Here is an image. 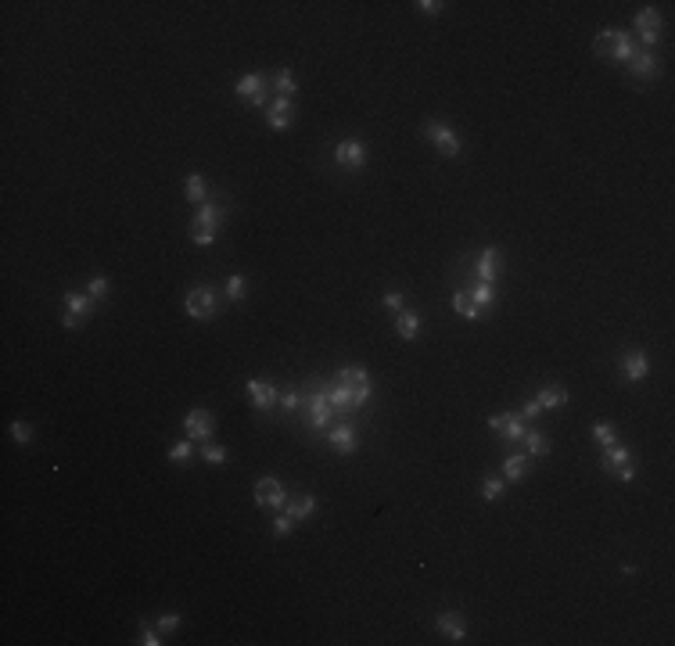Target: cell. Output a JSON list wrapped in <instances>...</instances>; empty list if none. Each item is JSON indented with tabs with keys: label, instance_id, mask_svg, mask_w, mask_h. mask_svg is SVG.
I'll return each instance as SVG.
<instances>
[{
	"label": "cell",
	"instance_id": "b9f144b4",
	"mask_svg": "<svg viewBox=\"0 0 675 646\" xmlns=\"http://www.w3.org/2000/svg\"><path fill=\"white\" fill-rule=\"evenodd\" d=\"M280 406H284V413H295V409L302 406V395H298V391H284V399H280Z\"/></svg>",
	"mask_w": 675,
	"mask_h": 646
},
{
	"label": "cell",
	"instance_id": "4fadbf2b",
	"mask_svg": "<svg viewBox=\"0 0 675 646\" xmlns=\"http://www.w3.org/2000/svg\"><path fill=\"white\" fill-rule=\"evenodd\" d=\"M636 29H639V40L643 43H657V33H661V14H657L654 8H643L639 14H636Z\"/></svg>",
	"mask_w": 675,
	"mask_h": 646
},
{
	"label": "cell",
	"instance_id": "8fae6325",
	"mask_svg": "<svg viewBox=\"0 0 675 646\" xmlns=\"http://www.w3.org/2000/svg\"><path fill=\"white\" fill-rule=\"evenodd\" d=\"M489 428L496 431V435H503V438H510V442H521L525 438V420L521 417H514V413H496V417H489Z\"/></svg>",
	"mask_w": 675,
	"mask_h": 646
},
{
	"label": "cell",
	"instance_id": "7402d4cb",
	"mask_svg": "<svg viewBox=\"0 0 675 646\" xmlns=\"http://www.w3.org/2000/svg\"><path fill=\"white\" fill-rule=\"evenodd\" d=\"M284 507H288V514L295 517V521H306V517L317 514V499H312V496H295V499L284 503Z\"/></svg>",
	"mask_w": 675,
	"mask_h": 646
},
{
	"label": "cell",
	"instance_id": "d4e9b609",
	"mask_svg": "<svg viewBox=\"0 0 675 646\" xmlns=\"http://www.w3.org/2000/svg\"><path fill=\"white\" fill-rule=\"evenodd\" d=\"M183 194H187V201H191V205H205V180H201L198 176V172H191V176H187V183H183Z\"/></svg>",
	"mask_w": 675,
	"mask_h": 646
},
{
	"label": "cell",
	"instance_id": "ba28073f",
	"mask_svg": "<svg viewBox=\"0 0 675 646\" xmlns=\"http://www.w3.org/2000/svg\"><path fill=\"white\" fill-rule=\"evenodd\" d=\"M90 309H93V298L90 295H80V291H65V323L69 330H76L87 316H90Z\"/></svg>",
	"mask_w": 675,
	"mask_h": 646
},
{
	"label": "cell",
	"instance_id": "f6af8a7d",
	"mask_svg": "<svg viewBox=\"0 0 675 646\" xmlns=\"http://www.w3.org/2000/svg\"><path fill=\"white\" fill-rule=\"evenodd\" d=\"M420 14H438V11H442V4H438V0H420Z\"/></svg>",
	"mask_w": 675,
	"mask_h": 646
},
{
	"label": "cell",
	"instance_id": "d6986e66",
	"mask_svg": "<svg viewBox=\"0 0 675 646\" xmlns=\"http://www.w3.org/2000/svg\"><path fill=\"white\" fill-rule=\"evenodd\" d=\"M435 625H438V632H442L446 639H453V643H464V639H467L464 621L457 618V614H449V610H446V614H438V621H435Z\"/></svg>",
	"mask_w": 675,
	"mask_h": 646
},
{
	"label": "cell",
	"instance_id": "e0dca14e",
	"mask_svg": "<svg viewBox=\"0 0 675 646\" xmlns=\"http://www.w3.org/2000/svg\"><path fill=\"white\" fill-rule=\"evenodd\" d=\"M309 420H312V428H331V420H334V406L327 402V395L323 391H317V395L309 399Z\"/></svg>",
	"mask_w": 675,
	"mask_h": 646
},
{
	"label": "cell",
	"instance_id": "8992f818",
	"mask_svg": "<svg viewBox=\"0 0 675 646\" xmlns=\"http://www.w3.org/2000/svg\"><path fill=\"white\" fill-rule=\"evenodd\" d=\"M255 503L262 510H280L288 503V488L280 485V478H259L255 485Z\"/></svg>",
	"mask_w": 675,
	"mask_h": 646
},
{
	"label": "cell",
	"instance_id": "d590c367",
	"mask_svg": "<svg viewBox=\"0 0 675 646\" xmlns=\"http://www.w3.org/2000/svg\"><path fill=\"white\" fill-rule=\"evenodd\" d=\"M201 456H205V463H227V460H230V452H227L223 446H212V442H205Z\"/></svg>",
	"mask_w": 675,
	"mask_h": 646
},
{
	"label": "cell",
	"instance_id": "f1b7e54d",
	"mask_svg": "<svg viewBox=\"0 0 675 646\" xmlns=\"http://www.w3.org/2000/svg\"><path fill=\"white\" fill-rule=\"evenodd\" d=\"M327 395V402L334 406V413H341V409H352V391L345 388V384H338V388H331V391H323Z\"/></svg>",
	"mask_w": 675,
	"mask_h": 646
},
{
	"label": "cell",
	"instance_id": "30bf717a",
	"mask_svg": "<svg viewBox=\"0 0 675 646\" xmlns=\"http://www.w3.org/2000/svg\"><path fill=\"white\" fill-rule=\"evenodd\" d=\"M238 97L244 101V104H266V80L259 72H248V76H241L238 80Z\"/></svg>",
	"mask_w": 675,
	"mask_h": 646
},
{
	"label": "cell",
	"instance_id": "8d00e7d4",
	"mask_svg": "<svg viewBox=\"0 0 675 646\" xmlns=\"http://www.w3.org/2000/svg\"><path fill=\"white\" fill-rule=\"evenodd\" d=\"M191 452H194V442L187 438V442H176V446L169 449V460L172 463H183V460H191Z\"/></svg>",
	"mask_w": 675,
	"mask_h": 646
},
{
	"label": "cell",
	"instance_id": "ffe728a7",
	"mask_svg": "<svg viewBox=\"0 0 675 646\" xmlns=\"http://www.w3.org/2000/svg\"><path fill=\"white\" fill-rule=\"evenodd\" d=\"M629 69H632V76H639V80H650V76L661 72V65H657V58H654L650 51L632 54V58H629Z\"/></svg>",
	"mask_w": 675,
	"mask_h": 646
},
{
	"label": "cell",
	"instance_id": "52a82bcc",
	"mask_svg": "<svg viewBox=\"0 0 675 646\" xmlns=\"http://www.w3.org/2000/svg\"><path fill=\"white\" fill-rule=\"evenodd\" d=\"M334 162H338V165H345V169H363V165H367V144H363V140H356V137L338 140V148H334Z\"/></svg>",
	"mask_w": 675,
	"mask_h": 646
},
{
	"label": "cell",
	"instance_id": "60d3db41",
	"mask_svg": "<svg viewBox=\"0 0 675 646\" xmlns=\"http://www.w3.org/2000/svg\"><path fill=\"white\" fill-rule=\"evenodd\" d=\"M104 291H108V277H93V280L87 284V295H90V298H104Z\"/></svg>",
	"mask_w": 675,
	"mask_h": 646
},
{
	"label": "cell",
	"instance_id": "5bb4252c",
	"mask_svg": "<svg viewBox=\"0 0 675 646\" xmlns=\"http://www.w3.org/2000/svg\"><path fill=\"white\" fill-rule=\"evenodd\" d=\"M327 442H331V449H338V452H345V456L356 452V446H359L352 424H334V428L327 431Z\"/></svg>",
	"mask_w": 675,
	"mask_h": 646
},
{
	"label": "cell",
	"instance_id": "5b68a950",
	"mask_svg": "<svg viewBox=\"0 0 675 646\" xmlns=\"http://www.w3.org/2000/svg\"><path fill=\"white\" fill-rule=\"evenodd\" d=\"M600 463H604L615 478H621V481H632V474H636V467H632V452H629V449H621L618 442L604 449V460H600Z\"/></svg>",
	"mask_w": 675,
	"mask_h": 646
},
{
	"label": "cell",
	"instance_id": "3957f363",
	"mask_svg": "<svg viewBox=\"0 0 675 646\" xmlns=\"http://www.w3.org/2000/svg\"><path fill=\"white\" fill-rule=\"evenodd\" d=\"M183 309H187L191 320H209L216 312V288H205V284H201V288H191L183 298Z\"/></svg>",
	"mask_w": 675,
	"mask_h": 646
},
{
	"label": "cell",
	"instance_id": "1f68e13d",
	"mask_svg": "<svg viewBox=\"0 0 675 646\" xmlns=\"http://www.w3.org/2000/svg\"><path fill=\"white\" fill-rule=\"evenodd\" d=\"M277 97H291V93L298 90V83H295V76H291V69H280L277 72Z\"/></svg>",
	"mask_w": 675,
	"mask_h": 646
},
{
	"label": "cell",
	"instance_id": "7a4b0ae2",
	"mask_svg": "<svg viewBox=\"0 0 675 646\" xmlns=\"http://www.w3.org/2000/svg\"><path fill=\"white\" fill-rule=\"evenodd\" d=\"M596 54H604L610 61H629L636 54V47H632V40L625 36L621 29H604V33L596 36Z\"/></svg>",
	"mask_w": 675,
	"mask_h": 646
},
{
	"label": "cell",
	"instance_id": "9a60e30c",
	"mask_svg": "<svg viewBox=\"0 0 675 646\" xmlns=\"http://www.w3.org/2000/svg\"><path fill=\"white\" fill-rule=\"evenodd\" d=\"M291 112H295V104H291V97H277L273 104H270V112H266V122H270V130H277V133H284L288 126H291Z\"/></svg>",
	"mask_w": 675,
	"mask_h": 646
},
{
	"label": "cell",
	"instance_id": "cb8c5ba5",
	"mask_svg": "<svg viewBox=\"0 0 675 646\" xmlns=\"http://www.w3.org/2000/svg\"><path fill=\"white\" fill-rule=\"evenodd\" d=\"M525 474H528V456H521V452L507 456V460H503V478L507 481H521Z\"/></svg>",
	"mask_w": 675,
	"mask_h": 646
},
{
	"label": "cell",
	"instance_id": "7bdbcfd3",
	"mask_svg": "<svg viewBox=\"0 0 675 646\" xmlns=\"http://www.w3.org/2000/svg\"><path fill=\"white\" fill-rule=\"evenodd\" d=\"M542 413V406L536 402V399H528L525 406H521V420H531V417H539Z\"/></svg>",
	"mask_w": 675,
	"mask_h": 646
},
{
	"label": "cell",
	"instance_id": "9c48e42d",
	"mask_svg": "<svg viewBox=\"0 0 675 646\" xmlns=\"http://www.w3.org/2000/svg\"><path fill=\"white\" fill-rule=\"evenodd\" d=\"M424 133H428L431 144L442 154H449V159H457V154H460V137L453 133L446 122H428V126H424Z\"/></svg>",
	"mask_w": 675,
	"mask_h": 646
},
{
	"label": "cell",
	"instance_id": "74e56055",
	"mask_svg": "<svg viewBox=\"0 0 675 646\" xmlns=\"http://www.w3.org/2000/svg\"><path fill=\"white\" fill-rule=\"evenodd\" d=\"M11 438H14L19 446H25L29 438H33V428H29V424H22V420H14V424H11Z\"/></svg>",
	"mask_w": 675,
	"mask_h": 646
},
{
	"label": "cell",
	"instance_id": "2e32d148",
	"mask_svg": "<svg viewBox=\"0 0 675 646\" xmlns=\"http://www.w3.org/2000/svg\"><path fill=\"white\" fill-rule=\"evenodd\" d=\"M621 373H625V381H643V377L650 373V363H647V356H643L639 349H632V352H625V359H621Z\"/></svg>",
	"mask_w": 675,
	"mask_h": 646
},
{
	"label": "cell",
	"instance_id": "484cf974",
	"mask_svg": "<svg viewBox=\"0 0 675 646\" xmlns=\"http://www.w3.org/2000/svg\"><path fill=\"white\" fill-rule=\"evenodd\" d=\"M536 402H539L542 409H557V406H564V402H568V391L549 384V388H542V391H539V399H536Z\"/></svg>",
	"mask_w": 675,
	"mask_h": 646
},
{
	"label": "cell",
	"instance_id": "44dd1931",
	"mask_svg": "<svg viewBox=\"0 0 675 646\" xmlns=\"http://www.w3.org/2000/svg\"><path fill=\"white\" fill-rule=\"evenodd\" d=\"M496 273H499V248H485L481 259H478V280L492 284Z\"/></svg>",
	"mask_w": 675,
	"mask_h": 646
},
{
	"label": "cell",
	"instance_id": "4dcf8cb0",
	"mask_svg": "<svg viewBox=\"0 0 675 646\" xmlns=\"http://www.w3.org/2000/svg\"><path fill=\"white\" fill-rule=\"evenodd\" d=\"M363 381H370L363 367H341V370H338V384H345V388H352V384H363Z\"/></svg>",
	"mask_w": 675,
	"mask_h": 646
},
{
	"label": "cell",
	"instance_id": "e575fe53",
	"mask_svg": "<svg viewBox=\"0 0 675 646\" xmlns=\"http://www.w3.org/2000/svg\"><path fill=\"white\" fill-rule=\"evenodd\" d=\"M298 521H295V517L291 514H280L277 517V521H273V539H288V535H291V528H295Z\"/></svg>",
	"mask_w": 675,
	"mask_h": 646
},
{
	"label": "cell",
	"instance_id": "603a6c76",
	"mask_svg": "<svg viewBox=\"0 0 675 646\" xmlns=\"http://www.w3.org/2000/svg\"><path fill=\"white\" fill-rule=\"evenodd\" d=\"M453 309H457L464 320H478L481 316V309H478L474 298H470V291H457V295H453Z\"/></svg>",
	"mask_w": 675,
	"mask_h": 646
},
{
	"label": "cell",
	"instance_id": "f546056e",
	"mask_svg": "<svg viewBox=\"0 0 675 646\" xmlns=\"http://www.w3.org/2000/svg\"><path fill=\"white\" fill-rule=\"evenodd\" d=\"M470 298H474V302H478V309H489V305L496 302V291H492V284L478 280L474 288H470Z\"/></svg>",
	"mask_w": 675,
	"mask_h": 646
},
{
	"label": "cell",
	"instance_id": "ee69618b",
	"mask_svg": "<svg viewBox=\"0 0 675 646\" xmlns=\"http://www.w3.org/2000/svg\"><path fill=\"white\" fill-rule=\"evenodd\" d=\"M385 305L399 312V309H402V295H399V291H385Z\"/></svg>",
	"mask_w": 675,
	"mask_h": 646
},
{
	"label": "cell",
	"instance_id": "7c38bea8",
	"mask_svg": "<svg viewBox=\"0 0 675 646\" xmlns=\"http://www.w3.org/2000/svg\"><path fill=\"white\" fill-rule=\"evenodd\" d=\"M248 399H252V406H255V409L270 413V409L280 402V391H277L270 381H248Z\"/></svg>",
	"mask_w": 675,
	"mask_h": 646
},
{
	"label": "cell",
	"instance_id": "277c9868",
	"mask_svg": "<svg viewBox=\"0 0 675 646\" xmlns=\"http://www.w3.org/2000/svg\"><path fill=\"white\" fill-rule=\"evenodd\" d=\"M183 431H187V438L191 442H212V435H216V420H212V413L209 409H191V413L183 417Z\"/></svg>",
	"mask_w": 675,
	"mask_h": 646
},
{
	"label": "cell",
	"instance_id": "f35d334b",
	"mask_svg": "<svg viewBox=\"0 0 675 646\" xmlns=\"http://www.w3.org/2000/svg\"><path fill=\"white\" fill-rule=\"evenodd\" d=\"M176 628H180V614H162V618H159V632L162 636L176 632Z\"/></svg>",
	"mask_w": 675,
	"mask_h": 646
},
{
	"label": "cell",
	"instance_id": "4316f807",
	"mask_svg": "<svg viewBox=\"0 0 675 646\" xmlns=\"http://www.w3.org/2000/svg\"><path fill=\"white\" fill-rule=\"evenodd\" d=\"M521 442L528 446V456H546V452H549V438H546L542 431H525Z\"/></svg>",
	"mask_w": 675,
	"mask_h": 646
},
{
	"label": "cell",
	"instance_id": "d6a6232c",
	"mask_svg": "<svg viewBox=\"0 0 675 646\" xmlns=\"http://www.w3.org/2000/svg\"><path fill=\"white\" fill-rule=\"evenodd\" d=\"M503 488H507L503 478H485V481H481V499H485V503H496L499 496H503Z\"/></svg>",
	"mask_w": 675,
	"mask_h": 646
},
{
	"label": "cell",
	"instance_id": "ac0fdd59",
	"mask_svg": "<svg viewBox=\"0 0 675 646\" xmlns=\"http://www.w3.org/2000/svg\"><path fill=\"white\" fill-rule=\"evenodd\" d=\"M396 334L406 338V341H413L420 334V316H417L413 309H399L396 312Z\"/></svg>",
	"mask_w": 675,
	"mask_h": 646
},
{
	"label": "cell",
	"instance_id": "6da1fadb",
	"mask_svg": "<svg viewBox=\"0 0 675 646\" xmlns=\"http://www.w3.org/2000/svg\"><path fill=\"white\" fill-rule=\"evenodd\" d=\"M223 219H227V212L219 209V205H212V201L198 205L194 223H191V241H194L198 248H209V244L216 241V230H219V223H223Z\"/></svg>",
	"mask_w": 675,
	"mask_h": 646
},
{
	"label": "cell",
	"instance_id": "ab89813d",
	"mask_svg": "<svg viewBox=\"0 0 675 646\" xmlns=\"http://www.w3.org/2000/svg\"><path fill=\"white\" fill-rule=\"evenodd\" d=\"M140 643H144V646H159L162 643V632H159V628H151V625H140Z\"/></svg>",
	"mask_w": 675,
	"mask_h": 646
},
{
	"label": "cell",
	"instance_id": "83f0119b",
	"mask_svg": "<svg viewBox=\"0 0 675 646\" xmlns=\"http://www.w3.org/2000/svg\"><path fill=\"white\" fill-rule=\"evenodd\" d=\"M593 438L607 449V446L618 442V428H615V424H607V420H596V424H593Z\"/></svg>",
	"mask_w": 675,
	"mask_h": 646
},
{
	"label": "cell",
	"instance_id": "836d02e7",
	"mask_svg": "<svg viewBox=\"0 0 675 646\" xmlns=\"http://www.w3.org/2000/svg\"><path fill=\"white\" fill-rule=\"evenodd\" d=\"M244 291H248V280H244L241 273H233V277L227 280V298H230V302H241Z\"/></svg>",
	"mask_w": 675,
	"mask_h": 646
}]
</instances>
